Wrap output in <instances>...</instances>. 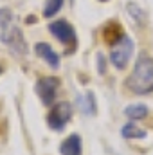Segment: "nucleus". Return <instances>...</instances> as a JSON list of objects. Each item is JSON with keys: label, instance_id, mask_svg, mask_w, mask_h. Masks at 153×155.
<instances>
[{"label": "nucleus", "instance_id": "nucleus-1", "mask_svg": "<svg viewBox=\"0 0 153 155\" xmlns=\"http://www.w3.org/2000/svg\"><path fill=\"white\" fill-rule=\"evenodd\" d=\"M0 41L7 45L16 56L27 54V43L22 31L15 24V15L9 7H0Z\"/></svg>", "mask_w": 153, "mask_h": 155}, {"label": "nucleus", "instance_id": "nucleus-2", "mask_svg": "<svg viewBox=\"0 0 153 155\" xmlns=\"http://www.w3.org/2000/svg\"><path fill=\"white\" fill-rule=\"evenodd\" d=\"M126 87L133 94H141V96L153 92V58L151 56L142 54L135 61V67H133L132 74L126 79Z\"/></svg>", "mask_w": 153, "mask_h": 155}, {"label": "nucleus", "instance_id": "nucleus-3", "mask_svg": "<svg viewBox=\"0 0 153 155\" xmlns=\"http://www.w3.org/2000/svg\"><path fill=\"white\" fill-rule=\"evenodd\" d=\"M132 54H133V41H132L130 36L122 35V38L117 40L114 45H112L110 61H112V65H114L115 69L122 71V69H126V65H128Z\"/></svg>", "mask_w": 153, "mask_h": 155}, {"label": "nucleus", "instance_id": "nucleus-4", "mask_svg": "<svg viewBox=\"0 0 153 155\" xmlns=\"http://www.w3.org/2000/svg\"><path fill=\"white\" fill-rule=\"evenodd\" d=\"M70 117H72V105L69 101H60L50 108V112L47 116V124L50 130L61 132L65 128V124L70 121Z\"/></svg>", "mask_w": 153, "mask_h": 155}, {"label": "nucleus", "instance_id": "nucleus-5", "mask_svg": "<svg viewBox=\"0 0 153 155\" xmlns=\"http://www.w3.org/2000/svg\"><path fill=\"white\" fill-rule=\"evenodd\" d=\"M49 31L60 40L65 47H69V51H74L77 47V36L74 27L65 22V20H54L52 24H49Z\"/></svg>", "mask_w": 153, "mask_h": 155}, {"label": "nucleus", "instance_id": "nucleus-6", "mask_svg": "<svg viewBox=\"0 0 153 155\" xmlns=\"http://www.w3.org/2000/svg\"><path fill=\"white\" fill-rule=\"evenodd\" d=\"M58 87H60V79L58 78H40L36 81V94L41 99V103L45 107L52 105L54 99H56V94H58Z\"/></svg>", "mask_w": 153, "mask_h": 155}, {"label": "nucleus", "instance_id": "nucleus-7", "mask_svg": "<svg viewBox=\"0 0 153 155\" xmlns=\"http://www.w3.org/2000/svg\"><path fill=\"white\" fill-rule=\"evenodd\" d=\"M34 51H36V54H38L40 58H43V60L47 61V65H49L50 69H60V56H58V52H56L49 43L40 41V43L34 45Z\"/></svg>", "mask_w": 153, "mask_h": 155}, {"label": "nucleus", "instance_id": "nucleus-8", "mask_svg": "<svg viewBox=\"0 0 153 155\" xmlns=\"http://www.w3.org/2000/svg\"><path fill=\"white\" fill-rule=\"evenodd\" d=\"M60 153L61 155H83L81 137H79L77 134H70V135L60 144Z\"/></svg>", "mask_w": 153, "mask_h": 155}, {"label": "nucleus", "instance_id": "nucleus-9", "mask_svg": "<svg viewBox=\"0 0 153 155\" xmlns=\"http://www.w3.org/2000/svg\"><path fill=\"white\" fill-rule=\"evenodd\" d=\"M77 107L85 116H94L97 112V103H96V96L92 92H85L81 96H77Z\"/></svg>", "mask_w": 153, "mask_h": 155}, {"label": "nucleus", "instance_id": "nucleus-10", "mask_svg": "<svg viewBox=\"0 0 153 155\" xmlns=\"http://www.w3.org/2000/svg\"><path fill=\"white\" fill-rule=\"evenodd\" d=\"M121 135H122L124 139H146L148 132L142 130L141 126L133 124V123H126V124L121 128Z\"/></svg>", "mask_w": 153, "mask_h": 155}, {"label": "nucleus", "instance_id": "nucleus-11", "mask_svg": "<svg viewBox=\"0 0 153 155\" xmlns=\"http://www.w3.org/2000/svg\"><path fill=\"white\" fill-rule=\"evenodd\" d=\"M148 107L146 105H142V103H133V105H128L126 108H124V114L126 117H130L132 121H137V119H144V117L148 116Z\"/></svg>", "mask_w": 153, "mask_h": 155}, {"label": "nucleus", "instance_id": "nucleus-12", "mask_svg": "<svg viewBox=\"0 0 153 155\" xmlns=\"http://www.w3.org/2000/svg\"><path fill=\"white\" fill-rule=\"evenodd\" d=\"M126 9H128V15L135 20V24H139V25L146 24V13L142 11V7H141L139 4H135V2H128V4H126Z\"/></svg>", "mask_w": 153, "mask_h": 155}, {"label": "nucleus", "instance_id": "nucleus-13", "mask_svg": "<svg viewBox=\"0 0 153 155\" xmlns=\"http://www.w3.org/2000/svg\"><path fill=\"white\" fill-rule=\"evenodd\" d=\"M122 35H124V33H122V29H121V25H119L117 22H110L108 27L105 29V40H106L108 43H112V45H114L117 40L122 38Z\"/></svg>", "mask_w": 153, "mask_h": 155}, {"label": "nucleus", "instance_id": "nucleus-14", "mask_svg": "<svg viewBox=\"0 0 153 155\" xmlns=\"http://www.w3.org/2000/svg\"><path fill=\"white\" fill-rule=\"evenodd\" d=\"M61 7H63V0H47L45 5H43V16H45V18H50V16H54Z\"/></svg>", "mask_w": 153, "mask_h": 155}, {"label": "nucleus", "instance_id": "nucleus-15", "mask_svg": "<svg viewBox=\"0 0 153 155\" xmlns=\"http://www.w3.org/2000/svg\"><path fill=\"white\" fill-rule=\"evenodd\" d=\"M97 61H99V74H105L106 67H105V60H103V54H97Z\"/></svg>", "mask_w": 153, "mask_h": 155}, {"label": "nucleus", "instance_id": "nucleus-16", "mask_svg": "<svg viewBox=\"0 0 153 155\" xmlns=\"http://www.w3.org/2000/svg\"><path fill=\"white\" fill-rule=\"evenodd\" d=\"M101 2H106V0H101Z\"/></svg>", "mask_w": 153, "mask_h": 155}, {"label": "nucleus", "instance_id": "nucleus-17", "mask_svg": "<svg viewBox=\"0 0 153 155\" xmlns=\"http://www.w3.org/2000/svg\"><path fill=\"white\" fill-rule=\"evenodd\" d=\"M0 72H2V69H0Z\"/></svg>", "mask_w": 153, "mask_h": 155}, {"label": "nucleus", "instance_id": "nucleus-18", "mask_svg": "<svg viewBox=\"0 0 153 155\" xmlns=\"http://www.w3.org/2000/svg\"><path fill=\"white\" fill-rule=\"evenodd\" d=\"M70 2H74V0H70Z\"/></svg>", "mask_w": 153, "mask_h": 155}]
</instances>
